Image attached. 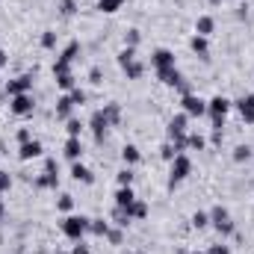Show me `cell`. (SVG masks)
<instances>
[{"label": "cell", "instance_id": "9c48e42d", "mask_svg": "<svg viewBox=\"0 0 254 254\" xmlns=\"http://www.w3.org/2000/svg\"><path fill=\"white\" fill-rule=\"evenodd\" d=\"M89 127H92V133H95V142H98V145H104V142H107V133H110V122L104 119V113H101V110H95V113H92Z\"/></svg>", "mask_w": 254, "mask_h": 254}, {"label": "cell", "instance_id": "7a4b0ae2", "mask_svg": "<svg viewBox=\"0 0 254 254\" xmlns=\"http://www.w3.org/2000/svg\"><path fill=\"white\" fill-rule=\"evenodd\" d=\"M89 216H83V213H68L63 219V234L71 240V243H77V240H83L86 234H89Z\"/></svg>", "mask_w": 254, "mask_h": 254}, {"label": "cell", "instance_id": "5bb4252c", "mask_svg": "<svg viewBox=\"0 0 254 254\" xmlns=\"http://www.w3.org/2000/svg\"><path fill=\"white\" fill-rule=\"evenodd\" d=\"M157 80H163L169 89H178L187 77H184V74L178 71V65H175V68H163V71H157Z\"/></svg>", "mask_w": 254, "mask_h": 254}, {"label": "cell", "instance_id": "d6a6232c", "mask_svg": "<svg viewBox=\"0 0 254 254\" xmlns=\"http://www.w3.org/2000/svg\"><path fill=\"white\" fill-rule=\"evenodd\" d=\"M139 42H142V33H139L136 27H130V30L125 33V48H133V51H136V48H139Z\"/></svg>", "mask_w": 254, "mask_h": 254}, {"label": "cell", "instance_id": "836d02e7", "mask_svg": "<svg viewBox=\"0 0 254 254\" xmlns=\"http://www.w3.org/2000/svg\"><path fill=\"white\" fill-rule=\"evenodd\" d=\"M231 157H234V163H249V160H252V148H249V145H237Z\"/></svg>", "mask_w": 254, "mask_h": 254}, {"label": "cell", "instance_id": "f5cc1de1", "mask_svg": "<svg viewBox=\"0 0 254 254\" xmlns=\"http://www.w3.org/2000/svg\"><path fill=\"white\" fill-rule=\"evenodd\" d=\"M187 254H207V252H187Z\"/></svg>", "mask_w": 254, "mask_h": 254}, {"label": "cell", "instance_id": "ac0fdd59", "mask_svg": "<svg viewBox=\"0 0 254 254\" xmlns=\"http://www.w3.org/2000/svg\"><path fill=\"white\" fill-rule=\"evenodd\" d=\"M54 113H57V119H60V122H68V119L74 116V101H71L68 95H60V98H57V110H54Z\"/></svg>", "mask_w": 254, "mask_h": 254}, {"label": "cell", "instance_id": "e0dca14e", "mask_svg": "<svg viewBox=\"0 0 254 254\" xmlns=\"http://www.w3.org/2000/svg\"><path fill=\"white\" fill-rule=\"evenodd\" d=\"M190 48H192V54H195V57H201L204 63L210 60V39H204V36H192Z\"/></svg>", "mask_w": 254, "mask_h": 254}, {"label": "cell", "instance_id": "e575fe53", "mask_svg": "<svg viewBox=\"0 0 254 254\" xmlns=\"http://www.w3.org/2000/svg\"><path fill=\"white\" fill-rule=\"evenodd\" d=\"M65 133H68V136H77V139H80V136H83V122L71 116V119L65 122Z\"/></svg>", "mask_w": 254, "mask_h": 254}, {"label": "cell", "instance_id": "74e56055", "mask_svg": "<svg viewBox=\"0 0 254 254\" xmlns=\"http://www.w3.org/2000/svg\"><path fill=\"white\" fill-rule=\"evenodd\" d=\"M133 178H136V175H133V169H130V166H125V169H122V172L116 175L119 187H133Z\"/></svg>", "mask_w": 254, "mask_h": 254}, {"label": "cell", "instance_id": "816d5d0a", "mask_svg": "<svg viewBox=\"0 0 254 254\" xmlns=\"http://www.w3.org/2000/svg\"><path fill=\"white\" fill-rule=\"evenodd\" d=\"M207 3H210V6H222L225 0H207Z\"/></svg>", "mask_w": 254, "mask_h": 254}, {"label": "cell", "instance_id": "f6af8a7d", "mask_svg": "<svg viewBox=\"0 0 254 254\" xmlns=\"http://www.w3.org/2000/svg\"><path fill=\"white\" fill-rule=\"evenodd\" d=\"M15 139H18V145H24V142H30V139H33V133H30V127H21V130L15 133Z\"/></svg>", "mask_w": 254, "mask_h": 254}, {"label": "cell", "instance_id": "6da1fadb", "mask_svg": "<svg viewBox=\"0 0 254 254\" xmlns=\"http://www.w3.org/2000/svg\"><path fill=\"white\" fill-rule=\"evenodd\" d=\"M192 175V160H190V154H178L172 163H169V190L175 192L187 178Z\"/></svg>", "mask_w": 254, "mask_h": 254}, {"label": "cell", "instance_id": "681fc988", "mask_svg": "<svg viewBox=\"0 0 254 254\" xmlns=\"http://www.w3.org/2000/svg\"><path fill=\"white\" fill-rule=\"evenodd\" d=\"M6 65H9V54L0 48V68H6Z\"/></svg>", "mask_w": 254, "mask_h": 254}, {"label": "cell", "instance_id": "8d00e7d4", "mask_svg": "<svg viewBox=\"0 0 254 254\" xmlns=\"http://www.w3.org/2000/svg\"><path fill=\"white\" fill-rule=\"evenodd\" d=\"M104 240H107L110 246H122V243H125V228H110V234H107Z\"/></svg>", "mask_w": 254, "mask_h": 254}, {"label": "cell", "instance_id": "603a6c76", "mask_svg": "<svg viewBox=\"0 0 254 254\" xmlns=\"http://www.w3.org/2000/svg\"><path fill=\"white\" fill-rule=\"evenodd\" d=\"M125 210H127V216H130L133 222H142V219L148 216V204H145L142 198H136V201H133L130 207H125Z\"/></svg>", "mask_w": 254, "mask_h": 254}, {"label": "cell", "instance_id": "db71d44e", "mask_svg": "<svg viewBox=\"0 0 254 254\" xmlns=\"http://www.w3.org/2000/svg\"><path fill=\"white\" fill-rule=\"evenodd\" d=\"M57 254H71V252H57Z\"/></svg>", "mask_w": 254, "mask_h": 254}, {"label": "cell", "instance_id": "4fadbf2b", "mask_svg": "<svg viewBox=\"0 0 254 254\" xmlns=\"http://www.w3.org/2000/svg\"><path fill=\"white\" fill-rule=\"evenodd\" d=\"M234 107L240 110V116H243L246 125H254V92L252 95H243L240 101H234Z\"/></svg>", "mask_w": 254, "mask_h": 254}, {"label": "cell", "instance_id": "ee69618b", "mask_svg": "<svg viewBox=\"0 0 254 254\" xmlns=\"http://www.w3.org/2000/svg\"><path fill=\"white\" fill-rule=\"evenodd\" d=\"M12 184H15L12 175H9V172H0V195H6V192L12 190Z\"/></svg>", "mask_w": 254, "mask_h": 254}, {"label": "cell", "instance_id": "8fae6325", "mask_svg": "<svg viewBox=\"0 0 254 254\" xmlns=\"http://www.w3.org/2000/svg\"><path fill=\"white\" fill-rule=\"evenodd\" d=\"M187 133H190V116L187 113H178L169 122V139H184Z\"/></svg>", "mask_w": 254, "mask_h": 254}, {"label": "cell", "instance_id": "f35d334b", "mask_svg": "<svg viewBox=\"0 0 254 254\" xmlns=\"http://www.w3.org/2000/svg\"><path fill=\"white\" fill-rule=\"evenodd\" d=\"M42 48H45V51H54V48H57V33H54V30H45V33H42Z\"/></svg>", "mask_w": 254, "mask_h": 254}, {"label": "cell", "instance_id": "7bdbcfd3", "mask_svg": "<svg viewBox=\"0 0 254 254\" xmlns=\"http://www.w3.org/2000/svg\"><path fill=\"white\" fill-rule=\"evenodd\" d=\"M160 157H163L166 163H172V160L178 157V151H175V145H172V142H166V145H160Z\"/></svg>", "mask_w": 254, "mask_h": 254}, {"label": "cell", "instance_id": "7dc6e473", "mask_svg": "<svg viewBox=\"0 0 254 254\" xmlns=\"http://www.w3.org/2000/svg\"><path fill=\"white\" fill-rule=\"evenodd\" d=\"M71 254H92V249H89L83 240H77V243H74V249H71Z\"/></svg>", "mask_w": 254, "mask_h": 254}, {"label": "cell", "instance_id": "f546056e", "mask_svg": "<svg viewBox=\"0 0 254 254\" xmlns=\"http://www.w3.org/2000/svg\"><path fill=\"white\" fill-rule=\"evenodd\" d=\"M113 222H116V228H125V231H127L133 219L127 216V210H125V207H113Z\"/></svg>", "mask_w": 254, "mask_h": 254}, {"label": "cell", "instance_id": "d590c367", "mask_svg": "<svg viewBox=\"0 0 254 254\" xmlns=\"http://www.w3.org/2000/svg\"><path fill=\"white\" fill-rule=\"evenodd\" d=\"M57 210H60V213H71V210H74V195L63 192V195L57 198Z\"/></svg>", "mask_w": 254, "mask_h": 254}, {"label": "cell", "instance_id": "cb8c5ba5", "mask_svg": "<svg viewBox=\"0 0 254 254\" xmlns=\"http://www.w3.org/2000/svg\"><path fill=\"white\" fill-rule=\"evenodd\" d=\"M231 219V213H228V207H222V204H216L213 210H210V225L213 228H219L222 222H228Z\"/></svg>", "mask_w": 254, "mask_h": 254}, {"label": "cell", "instance_id": "7c38bea8", "mask_svg": "<svg viewBox=\"0 0 254 254\" xmlns=\"http://www.w3.org/2000/svg\"><path fill=\"white\" fill-rule=\"evenodd\" d=\"M151 65H154V71H163V68H175V54H172L169 48H157V51L151 54Z\"/></svg>", "mask_w": 254, "mask_h": 254}, {"label": "cell", "instance_id": "c3c4849f", "mask_svg": "<svg viewBox=\"0 0 254 254\" xmlns=\"http://www.w3.org/2000/svg\"><path fill=\"white\" fill-rule=\"evenodd\" d=\"M222 139H225V133H222V130H213V136H210V142H213L216 148L222 145Z\"/></svg>", "mask_w": 254, "mask_h": 254}, {"label": "cell", "instance_id": "5b68a950", "mask_svg": "<svg viewBox=\"0 0 254 254\" xmlns=\"http://www.w3.org/2000/svg\"><path fill=\"white\" fill-rule=\"evenodd\" d=\"M33 187H36V190H57V187H60V166H57L54 157L45 160V172L33 181Z\"/></svg>", "mask_w": 254, "mask_h": 254}, {"label": "cell", "instance_id": "52a82bcc", "mask_svg": "<svg viewBox=\"0 0 254 254\" xmlns=\"http://www.w3.org/2000/svg\"><path fill=\"white\" fill-rule=\"evenodd\" d=\"M181 107H184V113H187L190 119H201V116H207V101H204V98H198L195 92L181 98Z\"/></svg>", "mask_w": 254, "mask_h": 254}, {"label": "cell", "instance_id": "d4e9b609", "mask_svg": "<svg viewBox=\"0 0 254 254\" xmlns=\"http://www.w3.org/2000/svg\"><path fill=\"white\" fill-rule=\"evenodd\" d=\"M57 77V86L63 89V92H71L74 86H77V77H74V71H63V74H54Z\"/></svg>", "mask_w": 254, "mask_h": 254}, {"label": "cell", "instance_id": "484cf974", "mask_svg": "<svg viewBox=\"0 0 254 254\" xmlns=\"http://www.w3.org/2000/svg\"><path fill=\"white\" fill-rule=\"evenodd\" d=\"M187 145H190V151H207V139L201 133H195V130L187 133Z\"/></svg>", "mask_w": 254, "mask_h": 254}, {"label": "cell", "instance_id": "ab89813d", "mask_svg": "<svg viewBox=\"0 0 254 254\" xmlns=\"http://www.w3.org/2000/svg\"><path fill=\"white\" fill-rule=\"evenodd\" d=\"M65 95L74 101V107H83V104H86V92H83L80 86H74V89H71V92H65Z\"/></svg>", "mask_w": 254, "mask_h": 254}, {"label": "cell", "instance_id": "f907efd6", "mask_svg": "<svg viewBox=\"0 0 254 254\" xmlns=\"http://www.w3.org/2000/svg\"><path fill=\"white\" fill-rule=\"evenodd\" d=\"M3 216H6V204H3V198H0V222H3Z\"/></svg>", "mask_w": 254, "mask_h": 254}, {"label": "cell", "instance_id": "3957f363", "mask_svg": "<svg viewBox=\"0 0 254 254\" xmlns=\"http://www.w3.org/2000/svg\"><path fill=\"white\" fill-rule=\"evenodd\" d=\"M231 107H234V101H228L225 95H216V98L207 101V116L213 122V130H222L225 127V116L231 113Z\"/></svg>", "mask_w": 254, "mask_h": 254}, {"label": "cell", "instance_id": "d6986e66", "mask_svg": "<svg viewBox=\"0 0 254 254\" xmlns=\"http://www.w3.org/2000/svg\"><path fill=\"white\" fill-rule=\"evenodd\" d=\"M213 30H216V18H213V15H201V18L195 21V36L210 39V36H213Z\"/></svg>", "mask_w": 254, "mask_h": 254}, {"label": "cell", "instance_id": "277c9868", "mask_svg": "<svg viewBox=\"0 0 254 254\" xmlns=\"http://www.w3.org/2000/svg\"><path fill=\"white\" fill-rule=\"evenodd\" d=\"M33 83H36V71L18 74V77H12V80H6V83H3V95H6V98L27 95V92H33Z\"/></svg>", "mask_w": 254, "mask_h": 254}, {"label": "cell", "instance_id": "f1b7e54d", "mask_svg": "<svg viewBox=\"0 0 254 254\" xmlns=\"http://www.w3.org/2000/svg\"><path fill=\"white\" fill-rule=\"evenodd\" d=\"M190 222H192V228H195V231H204V228H210V213H204V210H195Z\"/></svg>", "mask_w": 254, "mask_h": 254}, {"label": "cell", "instance_id": "ffe728a7", "mask_svg": "<svg viewBox=\"0 0 254 254\" xmlns=\"http://www.w3.org/2000/svg\"><path fill=\"white\" fill-rule=\"evenodd\" d=\"M104 119L110 122V127H119L122 125V104H116V101H110V104H104Z\"/></svg>", "mask_w": 254, "mask_h": 254}, {"label": "cell", "instance_id": "7402d4cb", "mask_svg": "<svg viewBox=\"0 0 254 254\" xmlns=\"http://www.w3.org/2000/svg\"><path fill=\"white\" fill-rule=\"evenodd\" d=\"M113 198H116V207H130L136 201V192H133V187H119Z\"/></svg>", "mask_w": 254, "mask_h": 254}, {"label": "cell", "instance_id": "2e32d148", "mask_svg": "<svg viewBox=\"0 0 254 254\" xmlns=\"http://www.w3.org/2000/svg\"><path fill=\"white\" fill-rule=\"evenodd\" d=\"M71 178H74L77 184H86V187H92V184H95V175H92V169H86L80 160H77V163H71Z\"/></svg>", "mask_w": 254, "mask_h": 254}, {"label": "cell", "instance_id": "83f0119b", "mask_svg": "<svg viewBox=\"0 0 254 254\" xmlns=\"http://www.w3.org/2000/svg\"><path fill=\"white\" fill-rule=\"evenodd\" d=\"M57 9H60V15H63V18H74V15L80 12L77 0H60V3H57Z\"/></svg>", "mask_w": 254, "mask_h": 254}, {"label": "cell", "instance_id": "bcb514c9", "mask_svg": "<svg viewBox=\"0 0 254 254\" xmlns=\"http://www.w3.org/2000/svg\"><path fill=\"white\" fill-rule=\"evenodd\" d=\"M207 254H231V246H225V243H216V246H210Z\"/></svg>", "mask_w": 254, "mask_h": 254}, {"label": "cell", "instance_id": "4dcf8cb0", "mask_svg": "<svg viewBox=\"0 0 254 254\" xmlns=\"http://www.w3.org/2000/svg\"><path fill=\"white\" fill-rule=\"evenodd\" d=\"M122 6H125V0H98V12H104V15H113Z\"/></svg>", "mask_w": 254, "mask_h": 254}, {"label": "cell", "instance_id": "b9f144b4", "mask_svg": "<svg viewBox=\"0 0 254 254\" xmlns=\"http://www.w3.org/2000/svg\"><path fill=\"white\" fill-rule=\"evenodd\" d=\"M89 83H95V86L104 83V68H101V65H92V68H89Z\"/></svg>", "mask_w": 254, "mask_h": 254}, {"label": "cell", "instance_id": "ba28073f", "mask_svg": "<svg viewBox=\"0 0 254 254\" xmlns=\"http://www.w3.org/2000/svg\"><path fill=\"white\" fill-rule=\"evenodd\" d=\"M77 54H80V42H71V45L65 48L63 54L57 57V63H54V74L71 71V65H74V60H77Z\"/></svg>", "mask_w": 254, "mask_h": 254}, {"label": "cell", "instance_id": "44dd1931", "mask_svg": "<svg viewBox=\"0 0 254 254\" xmlns=\"http://www.w3.org/2000/svg\"><path fill=\"white\" fill-rule=\"evenodd\" d=\"M122 160H125V166L133 169V166H139V163H142V151H139L136 145H130V142H127L125 148H122Z\"/></svg>", "mask_w": 254, "mask_h": 254}, {"label": "cell", "instance_id": "1f68e13d", "mask_svg": "<svg viewBox=\"0 0 254 254\" xmlns=\"http://www.w3.org/2000/svg\"><path fill=\"white\" fill-rule=\"evenodd\" d=\"M122 71L127 74V80H139V77L145 74V65L139 63V60H133V63H130V65H125Z\"/></svg>", "mask_w": 254, "mask_h": 254}, {"label": "cell", "instance_id": "4316f807", "mask_svg": "<svg viewBox=\"0 0 254 254\" xmlns=\"http://www.w3.org/2000/svg\"><path fill=\"white\" fill-rule=\"evenodd\" d=\"M89 234H95V237L104 240V237L110 234V222H104V219H92V222H89Z\"/></svg>", "mask_w": 254, "mask_h": 254}, {"label": "cell", "instance_id": "9a60e30c", "mask_svg": "<svg viewBox=\"0 0 254 254\" xmlns=\"http://www.w3.org/2000/svg\"><path fill=\"white\" fill-rule=\"evenodd\" d=\"M63 154H65V160L77 163V160L83 157V142H80L77 136H68V139H65V145H63Z\"/></svg>", "mask_w": 254, "mask_h": 254}, {"label": "cell", "instance_id": "30bf717a", "mask_svg": "<svg viewBox=\"0 0 254 254\" xmlns=\"http://www.w3.org/2000/svg\"><path fill=\"white\" fill-rule=\"evenodd\" d=\"M45 154V145L39 142V139H30V142H24V145H18V160L21 163H30V160H39Z\"/></svg>", "mask_w": 254, "mask_h": 254}, {"label": "cell", "instance_id": "8992f818", "mask_svg": "<svg viewBox=\"0 0 254 254\" xmlns=\"http://www.w3.org/2000/svg\"><path fill=\"white\" fill-rule=\"evenodd\" d=\"M33 110H36V101H33V92H27V95H15V98H9V113H12V116H18V119H27V116H33Z\"/></svg>", "mask_w": 254, "mask_h": 254}, {"label": "cell", "instance_id": "60d3db41", "mask_svg": "<svg viewBox=\"0 0 254 254\" xmlns=\"http://www.w3.org/2000/svg\"><path fill=\"white\" fill-rule=\"evenodd\" d=\"M116 60H119L122 68H125V65H130L133 60H136V51H133V48H125V51H119V57H116Z\"/></svg>", "mask_w": 254, "mask_h": 254}]
</instances>
